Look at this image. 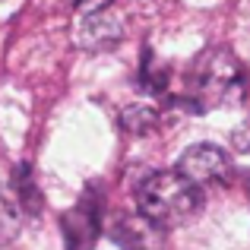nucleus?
Returning a JSON list of instances; mask_svg holds the SVG:
<instances>
[{"mask_svg":"<svg viewBox=\"0 0 250 250\" xmlns=\"http://www.w3.org/2000/svg\"><path fill=\"white\" fill-rule=\"evenodd\" d=\"M244 83V67L238 63V57L222 48H209L190 63L184 104L190 111H209L219 104L238 102Z\"/></svg>","mask_w":250,"mask_h":250,"instance_id":"1","label":"nucleus"},{"mask_svg":"<svg viewBox=\"0 0 250 250\" xmlns=\"http://www.w3.org/2000/svg\"><path fill=\"white\" fill-rule=\"evenodd\" d=\"M200 193L181 171H155L136 190V206L146 219H152L162 228L184 225L200 209Z\"/></svg>","mask_w":250,"mask_h":250,"instance_id":"2","label":"nucleus"},{"mask_svg":"<svg viewBox=\"0 0 250 250\" xmlns=\"http://www.w3.org/2000/svg\"><path fill=\"white\" fill-rule=\"evenodd\" d=\"M108 238L121 250H162L165 247V228L146 219L143 212H136V215H121L111 225Z\"/></svg>","mask_w":250,"mask_h":250,"instance_id":"5","label":"nucleus"},{"mask_svg":"<svg viewBox=\"0 0 250 250\" xmlns=\"http://www.w3.org/2000/svg\"><path fill=\"white\" fill-rule=\"evenodd\" d=\"M231 146L238 149V152H244V155L250 152V121H247V124H241V127L231 133Z\"/></svg>","mask_w":250,"mask_h":250,"instance_id":"11","label":"nucleus"},{"mask_svg":"<svg viewBox=\"0 0 250 250\" xmlns=\"http://www.w3.org/2000/svg\"><path fill=\"white\" fill-rule=\"evenodd\" d=\"M177 171L193 184L196 190H215L225 187L231 181V159L225 149L212 146V143H196L177 162Z\"/></svg>","mask_w":250,"mask_h":250,"instance_id":"3","label":"nucleus"},{"mask_svg":"<svg viewBox=\"0 0 250 250\" xmlns=\"http://www.w3.org/2000/svg\"><path fill=\"white\" fill-rule=\"evenodd\" d=\"M102 234V196L95 193V187L85 190L73 209L63 215V241L67 250H92V244Z\"/></svg>","mask_w":250,"mask_h":250,"instance_id":"4","label":"nucleus"},{"mask_svg":"<svg viewBox=\"0 0 250 250\" xmlns=\"http://www.w3.org/2000/svg\"><path fill=\"white\" fill-rule=\"evenodd\" d=\"M16 231H19V209L10 200V193H3V187H0V247L10 244Z\"/></svg>","mask_w":250,"mask_h":250,"instance_id":"9","label":"nucleus"},{"mask_svg":"<svg viewBox=\"0 0 250 250\" xmlns=\"http://www.w3.org/2000/svg\"><path fill=\"white\" fill-rule=\"evenodd\" d=\"M13 193H16V203H19L22 212L35 215L38 209H42V196H38V187H35V181H32V171L25 165H19L13 171Z\"/></svg>","mask_w":250,"mask_h":250,"instance_id":"7","label":"nucleus"},{"mask_svg":"<svg viewBox=\"0 0 250 250\" xmlns=\"http://www.w3.org/2000/svg\"><path fill=\"white\" fill-rule=\"evenodd\" d=\"M114 0H76V16L83 13H102V10H111Z\"/></svg>","mask_w":250,"mask_h":250,"instance_id":"12","label":"nucleus"},{"mask_svg":"<svg viewBox=\"0 0 250 250\" xmlns=\"http://www.w3.org/2000/svg\"><path fill=\"white\" fill-rule=\"evenodd\" d=\"M155 124H159V114H155V108H149V104H130L121 114V127L130 130V133H149Z\"/></svg>","mask_w":250,"mask_h":250,"instance_id":"8","label":"nucleus"},{"mask_svg":"<svg viewBox=\"0 0 250 250\" xmlns=\"http://www.w3.org/2000/svg\"><path fill=\"white\" fill-rule=\"evenodd\" d=\"M165 80H168V73L155 67L152 54L146 51V57H143V70H140V89H143V92H149V95H155V92L165 89Z\"/></svg>","mask_w":250,"mask_h":250,"instance_id":"10","label":"nucleus"},{"mask_svg":"<svg viewBox=\"0 0 250 250\" xmlns=\"http://www.w3.org/2000/svg\"><path fill=\"white\" fill-rule=\"evenodd\" d=\"M117 38H121V22H117L108 10H102V13H83V16H76L73 42L80 44V48H85V51L114 48Z\"/></svg>","mask_w":250,"mask_h":250,"instance_id":"6","label":"nucleus"}]
</instances>
